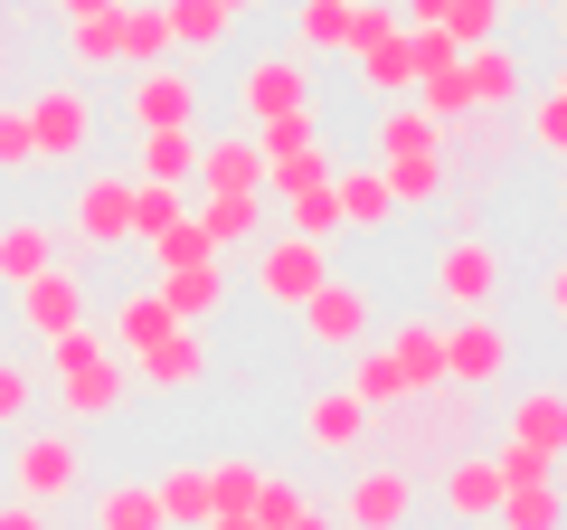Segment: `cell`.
Segmentation results:
<instances>
[{
	"label": "cell",
	"instance_id": "cell-40",
	"mask_svg": "<svg viewBox=\"0 0 567 530\" xmlns=\"http://www.w3.org/2000/svg\"><path fill=\"white\" fill-rule=\"evenodd\" d=\"M256 483H265V473L246 465V455H227V465H208V511H246V502H256Z\"/></svg>",
	"mask_w": 567,
	"mask_h": 530
},
{
	"label": "cell",
	"instance_id": "cell-17",
	"mask_svg": "<svg viewBox=\"0 0 567 530\" xmlns=\"http://www.w3.org/2000/svg\"><path fill=\"white\" fill-rule=\"evenodd\" d=\"M189 227L208 237V256H237V246H256L265 227H275V208H265V190H237V200H199Z\"/></svg>",
	"mask_w": 567,
	"mask_h": 530
},
{
	"label": "cell",
	"instance_id": "cell-46",
	"mask_svg": "<svg viewBox=\"0 0 567 530\" xmlns=\"http://www.w3.org/2000/svg\"><path fill=\"white\" fill-rule=\"evenodd\" d=\"M0 530H48V521H39V502H0Z\"/></svg>",
	"mask_w": 567,
	"mask_h": 530
},
{
	"label": "cell",
	"instance_id": "cell-42",
	"mask_svg": "<svg viewBox=\"0 0 567 530\" xmlns=\"http://www.w3.org/2000/svg\"><path fill=\"white\" fill-rule=\"evenodd\" d=\"M66 48H76V67H114V10H95V20H66Z\"/></svg>",
	"mask_w": 567,
	"mask_h": 530
},
{
	"label": "cell",
	"instance_id": "cell-23",
	"mask_svg": "<svg viewBox=\"0 0 567 530\" xmlns=\"http://www.w3.org/2000/svg\"><path fill=\"white\" fill-rule=\"evenodd\" d=\"M435 502H445L454 521H492V502H502V473H492V455H454V465L435 473Z\"/></svg>",
	"mask_w": 567,
	"mask_h": 530
},
{
	"label": "cell",
	"instance_id": "cell-1",
	"mask_svg": "<svg viewBox=\"0 0 567 530\" xmlns=\"http://www.w3.org/2000/svg\"><path fill=\"white\" fill-rule=\"evenodd\" d=\"M48 388H58V408L76 417V427H95V417H114L123 398H133V369L114 360V342H104L95 323H76V332L48 342Z\"/></svg>",
	"mask_w": 567,
	"mask_h": 530
},
{
	"label": "cell",
	"instance_id": "cell-43",
	"mask_svg": "<svg viewBox=\"0 0 567 530\" xmlns=\"http://www.w3.org/2000/svg\"><path fill=\"white\" fill-rule=\"evenodd\" d=\"M529 133H539V152H567V85H539L529 95Z\"/></svg>",
	"mask_w": 567,
	"mask_h": 530
},
{
	"label": "cell",
	"instance_id": "cell-32",
	"mask_svg": "<svg viewBox=\"0 0 567 530\" xmlns=\"http://www.w3.org/2000/svg\"><path fill=\"white\" fill-rule=\"evenodd\" d=\"M162 29H171V48H189V58H208V48H227V10L218 0H162Z\"/></svg>",
	"mask_w": 567,
	"mask_h": 530
},
{
	"label": "cell",
	"instance_id": "cell-4",
	"mask_svg": "<svg viewBox=\"0 0 567 530\" xmlns=\"http://www.w3.org/2000/svg\"><path fill=\"white\" fill-rule=\"evenodd\" d=\"M123 114H133V133H199V77H181V67H133L123 77Z\"/></svg>",
	"mask_w": 567,
	"mask_h": 530
},
{
	"label": "cell",
	"instance_id": "cell-6",
	"mask_svg": "<svg viewBox=\"0 0 567 530\" xmlns=\"http://www.w3.org/2000/svg\"><path fill=\"white\" fill-rule=\"evenodd\" d=\"M322 285H331V246H312V237H265L256 246V294L275 313H303Z\"/></svg>",
	"mask_w": 567,
	"mask_h": 530
},
{
	"label": "cell",
	"instance_id": "cell-16",
	"mask_svg": "<svg viewBox=\"0 0 567 530\" xmlns=\"http://www.w3.org/2000/svg\"><path fill=\"white\" fill-rule=\"evenodd\" d=\"M199 200H237V190H265V162H256V133H199Z\"/></svg>",
	"mask_w": 567,
	"mask_h": 530
},
{
	"label": "cell",
	"instance_id": "cell-18",
	"mask_svg": "<svg viewBox=\"0 0 567 530\" xmlns=\"http://www.w3.org/2000/svg\"><path fill=\"white\" fill-rule=\"evenodd\" d=\"M208 379V332H162V342H152V350H142V360H133V388H162V398H171V388H199Z\"/></svg>",
	"mask_w": 567,
	"mask_h": 530
},
{
	"label": "cell",
	"instance_id": "cell-35",
	"mask_svg": "<svg viewBox=\"0 0 567 530\" xmlns=\"http://www.w3.org/2000/svg\"><path fill=\"white\" fill-rule=\"evenodd\" d=\"M360 85H369V104H406V85H416V67H406V29L379 39V48H360Z\"/></svg>",
	"mask_w": 567,
	"mask_h": 530
},
{
	"label": "cell",
	"instance_id": "cell-12",
	"mask_svg": "<svg viewBox=\"0 0 567 530\" xmlns=\"http://www.w3.org/2000/svg\"><path fill=\"white\" fill-rule=\"evenodd\" d=\"M454 77H464V104H473V114H511V104L529 95V58H520V48H502V39L464 48Z\"/></svg>",
	"mask_w": 567,
	"mask_h": 530
},
{
	"label": "cell",
	"instance_id": "cell-20",
	"mask_svg": "<svg viewBox=\"0 0 567 530\" xmlns=\"http://www.w3.org/2000/svg\"><path fill=\"white\" fill-rule=\"evenodd\" d=\"M388 360L406 369V398H435V388H445V323H435V313L398 323L388 332Z\"/></svg>",
	"mask_w": 567,
	"mask_h": 530
},
{
	"label": "cell",
	"instance_id": "cell-11",
	"mask_svg": "<svg viewBox=\"0 0 567 530\" xmlns=\"http://www.w3.org/2000/svg\"><path fill=\"white\" fill-rule=\"evenodd\" d=\"M10 473H20V502H66V492L85 483V455H76V436L29 427L20 455H10Z\"/></svg>",
	"mask_w": 567,
	"mask_h": 530
},
{
	"label": "cell",
	"instance_id": "cell-25",
	"mask_svg": "<svg viewBox=\"0 0 567 530\" xmlns=\"http://www.w3.org/2000/svg\"><path fill=\"white\" fill-rule=\"evenodd\" d=\"M58 265V227L48 218H0V285L20 294L29 275H48Z\"/></svg>",
	"mask_w": 567,
	"mask_h": 530
},
{
	"label": "cell",
	"instance_id": "cell-2",
	"mask_svg": "<svg viewBox=\"0 0 567 530\" xmlns=\"http://www.w3.org/2000/svg\"><path fill=\"white\" fill-rule=\"evenodd\" d=\"M256 162H265V190H322L331 181V152H322V114H275V123H256Z\"/></svg>",
	"mask_w": 567,
	"mask_h": 530
},
{
	"label": "cell",
	"instance_id": "cell-38",
	"mask_svg": "<svg viewBox=\"0 0 567 530\" xmlns=\"http://www.w3.org/2000/svg\"><path fill=\"white\" fill-rule=\"evenodd\" d=\"M435 29H445L454 48H483V39H502V0H445Z\"/></svg>",
	"mask_w": 567,
	"mask_h": 530
},
{
	"label": "cell",
	"instance_id": "cell-30",
	"mask_svg": "<svg viewBox=\"0 0 567 530\" xmlns=\"http://www.w3.org/2000/svg\"><path fill=\"white\" fill-rule=\"evenodd\" d=\"M152 502H162V530H199V521H208V465L152 473Z\"/></svg>",
	"mask_w": 567,
	"mask_h": 530
},
{
	"label": "cell",
	"instance_id": "cell-48",
	"mask_svg": "<svg viewBox=\"0 0 567 530\" xmlns=\"http://www.w3.org/2000/svg\"><path fill=\"white\" fill-rule=\"evenodd\" d=\"M95 10H123V0H58V20H95Z\"/></svg>",
	"mask_w": 567,
	"mask_h": 530
},
{
	"label": "cell",
	"instance_id": "cell-49",
	"mask_svg": "<svg viewBox=\"0 0 567 530\" xmlns=\"http://www.w3.org/2000/svg\"><path fill=\"white\" fill-rule=\"evenodd\" d=\"M199 530H256V521H246V511H208Z\"/></svg>",
	"mask_w": 567,
	"mask_h": 530
},
{
	"label": "cell",
	"instance_id": "cell-9",
	"mask_svg": "<svg viewBox=\"0 0 567 530\" xmlns=\"http://www.w3.org/2000/svg\"><path fill=\"white\" fill-rule=\"evenodd\" d=\"M406 511H416V473L406 465H360L331 521L341 530H406Z\"/></svg>",
	"mask_w": 567,
	"mask_h": 530
},
{
	"label": "cell",
	"instance_id": "cell-28",
	"mask_svg": "<svg viewBox=\"0 0 567 530\" xmlns=\"http://www.w3.org/2000/svg\"><path fill=\"white\" fill-rule=\"evenodd\" d=\"M162 58H171L162 0H123L114 10V67H162Z\"/></svg>",
	"mask_w": 567,
	"mask_h": 530
},
{
	"label": "cell",
	"instance_id": "cell-26",
	"mask_svg": "<svg viewBox=\"0 0 567 530\" xmlns=\"http://www.w3.org/2000/svg\"><path fill=\"white\" fill-rule=\"evenodd\" d=\"M162 332H181V323H171V313H162V294H152V285H133V294H123V304H114V332H104V342H114V360L133 369L142 350L162 342Z\"/></svg>",
	"mask_w": 567,
	"mask_h": 530
},
{
	"label": "cell",
	"instance_id": "cell-3",
	"mask_svg": "<svg viewBox=\"0 0 567 530\" xmlns=\"http://www.w3.org/2000/svg\"><path fill=\"white\" fill-rule=\"evenodd\" d=\"M464 388H435V398H406V408H388V455L379 465H416V455H464Z\"/></svg>",
	"mask_w": 567,
	"mask_h": 530
},
{
	"label": "cell",
	"instance_id": "cell-41",
	"mask_svg": "<svg viewBox=\"0 0 567 530\" xmlns=\"http://www.w3.org/2000/svg\"><path fill=\"white\" fill-rule=\"evenodd\" d=\"M29 408H39V369L0 360V427H29Z\"/></svg>",
	"mask_w": 567,
	"mask_h": 530
},
{
	"label": "cell",
	"instance_id": "cell-45",
	"mask_svg": "<svg viewBox=\"0 0 567 530\" xmlns=\"http://www.w3.org/2000/svg\"><path fill=\"white\" fill-rule=\"evenodd\" d=\"M20 171H39V152H29V123L0 114V181H20Z\"/></svg>",
	"mask_w": 567,
	"mask_h": 530
},
{
	"label": "cell",
	"instance_id": "cell-15",
	"mask_svg": "<svg viewBox=\"0 0 567 530\" xmlns=\"http://www.w3.org/2000/svg\"><path fill=\"white\" fill-rule=\"evenodd\" d=\"M66 218H76L85 246H123V237H133V181H123V171H85Z\"/></svg>",
	"mask_w": 567,
	"mask_h": 530
},
{
	"label": "cell",
	"instance_id": "cell-29",
	"mask_svg": "<svg viewBox=\"0 0 567 530\" xmlns=\"http://www.w3.org/2000/svg\"><path fill=\"white\" fill-rule=\"evenodd\" d=\"M189 171H199V133H142V152H133V171H123V181L189 190Z\"/></svg>",
	"mask_w": 567,
	"mask_h": 530
},
{
	"label": "cell",
	"instance_id": "cell-36",
	"mask_svg": "<svg viewBox=\"0 0 567 530\" xmlns=\"http://www.w3.org/2000/svg\"><path fill=\"white\" fill-rule=\"evenodd\" d=\"M95 530H162L152 483H104V492H95Z\"/></svg>",
	"mask_w": 567,
	"mask_h": 530
},
{
	"label": "cell",
	"instance_id": "cell-47",
	"mask_svg": "<svg viewBox=\"0 0 567 530\" xmlns=\"http://www.w3.org/2000/svg\"><path fill=\"white\" fill-rule=\"evenodd\" d=\"M284 530H341V521H331L322 502H303V511H293V521H284Z\"/></svg>",
	"mask_w": 567,
	"mask_h": 530
},
{
	"label": "cell",
	"instance_id": "cell-14",
	"mask_svg": "<svg viewBox=\"0 0 567 530\" xmlns=\"http://www.w3.org/2000/svg\"><path fill=\"white\" fill-rule=\"evenodd\" d=\"M85 304H95V294H85V275H76V265H48V275H29V285H20V323L29 332H39V342H58V332H76L85 323Z\"/></svg>",
	"mask_w": 567,
	"mask_h": 530
},
{
	"label": "cell",
	"instance_id": "cell-27",
	"mask_svg": "<svg viewBox=\"0 0 567 530\" xmlns=\"http://www.w3.org/2000/svg\"><path fill=\"white\" fill-rule=\"evenodd\" d=\"M331 200H341V227H369V237H379V227L398 218V200H388L379 162H350V171H331Z\"/></svg>",
	"mask_w": 567,
	"mask_h": 530
},
{
	"label": "cell",
	"instance_id": "cell-37",
	"mask_svg": "<svg viewBox=\"0 0 567 530\" xmlns=\"http://www.w3.org/2000/svg\"><path fill=\"white\" fill-rule=\"evenodd\" d=\"M492 521L502 530H558V483H502Z\"/></svg>",
	"mask_w": 567,
	"mask_h": 530
},
{
	"label": "cell",
	"instance_id": "cell-5",
	"mask_svg": "<svg viewBox=\"0 0 567 530\" xmlns=\"http://www.w3.org/2000/svg\"><path fill=\"white\" fill-rule=\"evenodd\" d=\"M20 123H29V152H39V162H76V152L95 143V95H85V77H66V85H48L39 104H20Z\"/></svg>",
	"mask_w": 567,
	"mask_h": 530
},
{
	"label": "cell",
	"instance_id": "cell-10",
	"mask_svg": "<svg viewBox=\"0 0 567 530\" xmlns=\"http://www.w3.org/2000/svg\"><path fill=\"white\" fill-rule=\"evenodd\" d=\"M502 446L529 455V465H558V446H567V388H558V379H529L520 398H511Z\"/></svg>",
	"mask_w": 567,
	"mask_h": 530
},
{
	"label": "cell",
	"instance_id": "cell-21",
	"mask_svg": "<svg viewBox=\"0 0 567 530\" xmlns=\"http://www.w3.org/2000/svg\"><path fill=\"white\" fill-rule=\"evenodd\" d=\"M152 294H162V313H171V323H189V332H199L208 313L227 304V256H208V265H181V275H152Z\"/></svg>",
	"mask_w": 567,
	"mask_h": 530
},
{
	"label": "cell",
	"instance_id": "cell-22",
	"mask_svg": "<svg viewBox=\"0 0 567 530\" xmlns=\"http://www.w3.org/2000/svg\"><path fill=\"white\" fill-rule=\"evenodd\" d=\"M369 427H379V417H369L350 388H322V398L303 408V436H312L322 455H360V446H369Z\"/></svg>",
	"mask_w": 567,
	"mask_h": 530
},
{
	"label": "cell",
	"instance_id": "cell-19",
	"mask_svg": "<svg viewBox=\"0 0 567 530\" xmlns=\"http://www.w3.org/2000/svg\"><path fill=\"white\" fill-rule=\"evenodd\" d=\"M303 332H312L322 350H360V342H369V294L350 285V275H331V285L303 304Z\"/></svg>",
	"mask_w": 567,
	"mask_h": 530
},
{
	"label": "cell",
	"instance_id": "cell-33",
	"mask_svg": "<svg viewBox=\"0 0 567 530\" xmlns=\"http://www.w3.org/2000/svg\"><path fill=\"white\" fill-rule=\"evenodd\" d=\"M350 48V0H303L293 10V58H341Z\"/></svg>",
	"mask_w": 567,
	"mask_h": 530
},
{
	"label": "cell",
	"instance_id": "cell-39",
	"mask_svg": "<svg viewBox=\"0 0 567 530\" xmlns=\"http://www.w3.org/2000/svg\"><path fill=\"white\" fill-rule=\"evenodd\" d=\"M189 218V190H152V181H133V237H162V227H181Z\"/></svg>",
	"mask_w": 567,
	"mask_h": 530
},
{
	"label": "cell",
	"instance_id": "cell-31",
	"mask_svg": "<svg viewBox=\"0 0 567 530\" xmlns=\"http://www.w3.org/2000/svg\"><path fill=\"white\" fill-rule=\"evenodd\" d=\"M379 181H388V200H398V208H416V200H445L454 162H445V152H398V162H379Z\"/></svg>",
	"mask_w": 567,
	"mask_h": 530
},
{
	"label": "cell",
	"instance_id": "cell-7",
	"mask_svg": "<svg viewBox=\"0 0 567 530\" xmlns=\"http://www.w3.org/2000/svg\"><path fill=\"white\" fill-rule=\"evenodd\" d=\"M492 294H502V246H492L483 227L445 237V256H435V304H454V313H492Z\"/></svg>",
	"mask_w": 567,
	"mask_h": 530
},
{
	"label": "cell",
	"instance_id": "cell-8",
	"mask_svg": "<svg viewBox=\"0 0 567 530\" xmlns=\"http://www.w3.org/2000/svg\"><path fill=\"white\" fill-rule=\"evenodd\" d=\"M303 104H312V77H303V58H293V48H265V58L237 67V114H246V123L303 114Z\"/></svg>",
	"mask_w": 567,
	"mask_h": 530
},
{
	"label": "cell",
	"instance_id": "cell-51",
	"mask_svg": "<svg viewBox=\"0 0 567 530\" xmlns=\"http://www.w3.org/2000/svg\"><path fill=\"white\" fill-rule=\"evenodd\" d=\"M502 10H529V0H502Z\"/></svg>",
	"mask_w": 567,
	"mask_h": 530
},
{
	"label": "cell",
	"instance_id": "cell-24",
	"mask_svg": "<svg viewBox=\"0 0 567 530\" xmlns=\"http://www.w3.org/2000/svg\"><path fill=\"white\" fill-rule=\"evenodd\" d=\"M398 152H445V123L416 114V104H379L369 114V162H398Z\"/></svg>",
	"mask_w": 567,
	"mask_h": 530
},
{
	"label": "cell",
	"instance_id": "cell-34",
	"mask_svg": "<svg viewBox=\"0 0 567 530\" xmlns=\"http://www.w3.org/2000/svg\"><path fill=\"white\" fill-rule=\"evenodd\" d=\"M275 237H312V246H331V237H341V200H331V181H322V190H284Z\"/></svg>",
	"mask_w": 567,
	"mask_h": 530
},
{
	"label": "cell",
	"instance_id": "cell-50",
	"mask_svg": "<svg viewBox=\"0 0 567 530\" xmlns=\"http://www.w3.org/2000/svg\"><path fill=\"white\" fill-rule=\"evenodd\" d=\"M218 10H227V20H246V0H218Z\"/></svg>",
	"mask_w": 567,
	"mask_h": 530
},
{
	"label": "cell",
	"instance_id": "cell-52",
	"mask_svg": "<svg viewBox=\"0 0 567 530\" xmlns=\"http://www.w3.org/2000/svg\"><path fill=\"white\" fill-rule=\"evenodd\" d=\"M0 10H10V0H0Z\"/></svg>",
	"mask_w": 567,
	"mask_h": 530
},
{
	"label": "cell",
	"instance_id": "cell-13",
	"mask_svg": "<svg viewBox=\"0 0 567 530\" xmlns=\"http://www.w3.org/2000/svg\"><path fill=\"white\" fill-rule=\"evenodd\" d=\"M511 369V332L492 313H454L445 323V388H483Z\"/></svg>",
	"mask_w": 567,
	"mask_h": 530
},
{
	"label": "cell",
	"instance_id": "cell-44",
	"mask_svg": "<svg viewBox=\"0 0 567 530\" xmlns=\"http://www.w3.org/2000/svg\"><path fill=\"white\" fill-rule=\"evenodd\" d=\"M152 265H162V275H181V265H208V237H199V227H162V237H152Z\"/></svg>",
	"mask_w": 567,
	"mask_h": 530
}]
</instances>
